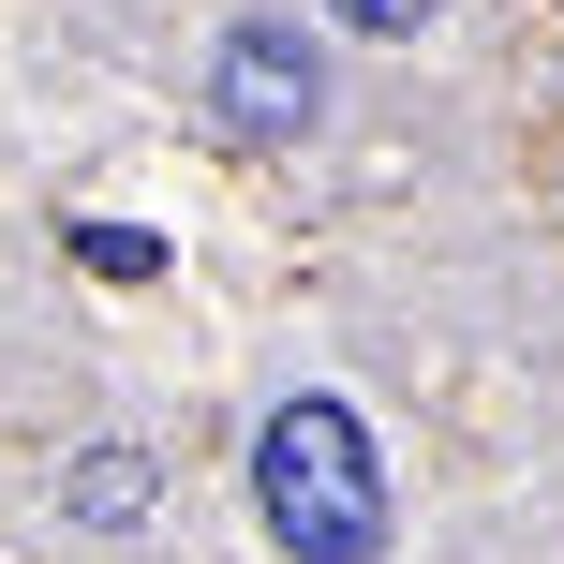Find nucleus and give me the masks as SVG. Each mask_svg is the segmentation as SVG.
<instances>
[{
    "label": "nucleus",
    "mask_w": 564,
    "mask_h": 564,
    "mask_svg": "<svg viewBox=\"0 0 564 564\" xmlns=\"http://www.w3.org/2000/svg\"><path fill=\"white\" fill-rule=\"evenodd\" d=\"M253 506L297 564H387V476H371V431L341 401H282L253 431Z\"/></svg>",
    "instance_id": "1"
},
{
    "label": "nucleus",
    "mask_w": 564,
    "mask_h": 564,
    "mask_svg": "<svg viewBox=\"0 0 564 564\" xmlns=\"http://www.w3.org/2000/svg\"><path fill=\"white\" fill-rule=\"evenodd\" d=\"M208 119H224L238 149H297L312 119H327V59H312L297 30H268V15H238L224 45H208Z\"/></svg>",
    "instance_id": "2"
},
{
    "label": "nucleus",
    "mask_w": 564,
    "mask_h": 564,
    "mask_svg": "<svg viewBox=\"0 0 564 564\" xmlns=\"http://www.w3.org/2000/svg\"><path fill=\"white\" fill-rule=\"evenodd\" d=\"M149 490H164V476H149V460H134V446H89V460H75V476H59V506H75V520H89V535H134V520H149Z\"/></svg>",
    "instance_id": "3"
},
{
    "label": "nucleus",
    "mask_w": 564,
    "mask_h": 564,
    "mask_svg": "<svg viewBox=\"0 0 564 564\" xmlns=\"http://www.w3.org/2000/svg\"><path fill=\"white\" fill-rule=\"evenodd\" d=\"M75 268H105V282H164V238H149V224H75Z\"/></svg>",
    "instance_id": "4"
},
{
    "label": "nucleus",
    "mask_w": 564,
    "mask_h": 564,
    "mask_svg": "<svg viewBox=\"0 0 564 564\" xmlns=\"http://www.w3.org/2000/svg\"><path fill=\"white\" fill-rule=\"evenodd\" d=\"M341 30H371V45H416V30H431V0H341Z\"/></svg>",
    "instance_id": "5"
}]
</instances>
